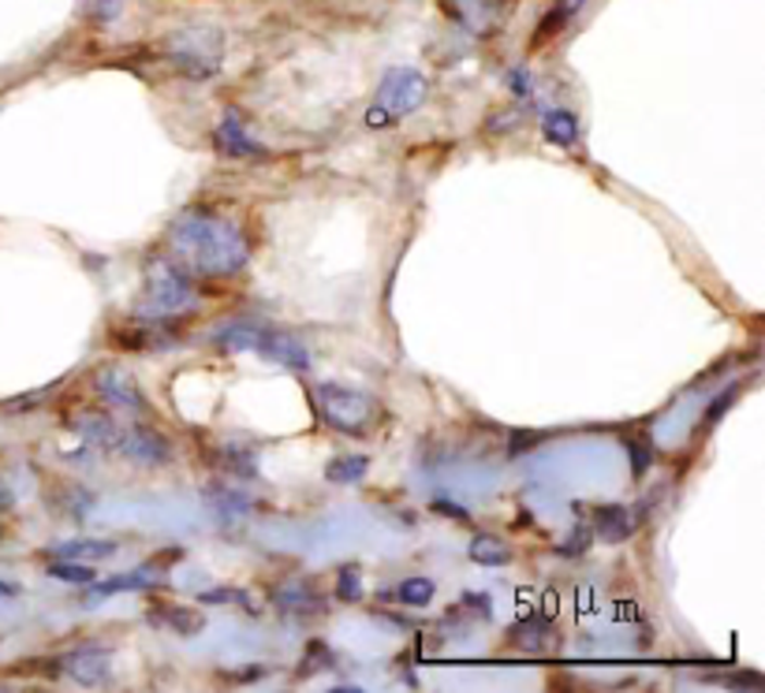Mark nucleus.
Here are the masks:
<instances>
[{
    "mask_svg": "<svg viewBox=\"0 0 765 693\" xmlns=\"http://www.w3.org/2000/svg\"><path fill=\"white\" fill-rule=\"evenodd\" d=\"M314 414L325 421L329 429H336V433L362 441V436H367L370 429L378 425L381 403L373 399L370 392L351 388V384L325 381V384H318V388H314Z\"/></svg>",
    "mask_w": 765,
    "mask_h": 693,
    "instance_id": "nucleus-3",
    "label": "nucleus"
},
{
    "mask_svg": "<svg viewBox=\"0 0 765 693\" xmlns=\"http://www.w3.org/2000/svg\"><path fill=\"white\" fill-rule=\"evenodd\" d=\"M433 593H437V585H433L430 578H404L396 590V596L407 608H425V604L433 601Z\"/></svg>",
    "mask_w": 765,
    "mask_h": 693,
    "instance_id": "nucleus-25",
    "label": "nucleus"
},
{
    "mask_svg": "<svg viewBox=\"0 0 765 693\" xmlns=\"http://www.w3.org/2000/svg\"><path fill=\"white\" fill-rule=\"evenodd\" d=\"M94 388H98L101 399H109L112 407H124V410H135V414H146L150 410V399H146V392L138 388L127 373L120 370H101L94 376Z\"/></svg>",
    "mask_w": 765,
    "mask_h": 693,
    "instance_id": "nucleus-11",
    "label": "nucleus"
},
{
    "mask_svg": "<svg viewBox=\"0 0 765 693\" xmlns=\"http://www.w3.org/2000/svg\"><path fill=\"white\" fill-rule=\"evenodd\" d=\"M736 399H739V384H732V388H725V392H720L717 399L710 403V410H706V414H702L699 429H710V425H717V421L728 414V407H732Z\"/></svg>",
    "mask_w": 765,
    "mask_h": 693,
    "instance_id": "nucleus-28",
    "label": "nucleus"
},
{
    "mask_svg": "<svg viewBox=\"0 0 765 693\" xmlns=\"http://www.w3.org/2000/svg\"><path fill=\"white\" fill-rule=\"evenodd\" d=\"M504 4L508 0H441L445 15L459 30L474 34V38H490L493 30L501 26L504 20Z\"/></svg>",
    "mask_w": 765,
    "mask_h": 693,
    "instance_id": "nucleus-7",
    "label": "nucleus"
},
{
    "mask_svg": "<svg viewBox=\"0 0 765 693\" xmlns=\"http://www.w3.org/2000/svg\"><path fill=\"white\" fill-rule=\"evenodd\" d=\"M425 90H430V78H425L419 67H388L367 109V124L370 127L399 124V120L411 116L425 101Z\"/></svg>",
    "mask_w": 765,
    "mask_h": 693,
    "instance_id": "nucleus-5",
    "label": "nucleus"
},
{
    "mask_svg": "<svg viewBox=\"0 0 765 693\" xmlns=\"http://www.w3.org/2000/svg\"><path fill=\"white\" fill-rule=\"evenodd\" d=\"M153 622H164V627H172L176 634H202L206 630V616H198V611L190 608H180V604H161V608L150 611Z\"/></svg>",
    "mask_w": 765,
    "mask_h": 693,
    "instance_id": "nucleus-20",
    "label": "nucleus"
},
{
    "mask_svg": "<svg viewBox=\"0 0 765 693\" xmlns=\"http://www.w3.org/2000/svg\"><path fill=\"white\" fill-rule=\"evenodd\" d=\"M72 425L79 429V433L90 444H101V447L112 444V447H116V441H120V429H116V421L109 418V410H83V414L75 418Z\"/></svg>",
    "mask_w": 765,
    "mask_h": 693,
    "instance_id": "nucleus-16",
    "label": "nucleus"
},
{
    "mask_svg": "<svg viewBox=\"0 0 765 693\" xmlns=\"http://www.w3.org/2000/svg\"><path fill=\"white\" fill-rule=\"evenodd\" d=\"M587 4V0H556V4L550 8V12L542 15V23H538V30H534V41H530V49H542L545 41L556 38V34L568 26L571 15L579 12V8Z\"/></svg>",
    "mask_w": 765,
    "mask_h": 693,
    "instance_id": "nucleus-18",
    "label": "nucleus"
},
{
    "mask_svg": "<svg viewBox=\"0 0 765 693\" xmlns=\"http://www.w3.org/2000/svg\"><path fill=\"white\" fill-rule=\"evenodd\" d=\"M12 504H15L12 488H8V485H0V515H4V511H12Z\"/></svg>",
    "mask_w": 765,
    "mask_h": 693,
    "instance_id": "nucleus-38",
    "label": "nucleus"
},
{
    "mask_svg": "<svg viewBox=\"0 0 765 693\" xmlns=\"http://www.w3.org/2000/svg\"><path fill=\"white\" fill-rule=\"evenodd\" d=\"M508 90L519 94V98L530 94V75L523 72V67H511V72H508Z\"/></svg>",
    "mask_w": 765,
    "mask_h": 693,
    "instance_id": "nucleus-36",
    "label": "nucleus"
},
{
    "mask_svg": "<svg viewBox=\"0 0 765 693\" xmlns=\"http://www.w3.org/2000/svg\"><path fill=\"white\" fill-rule=\"evenodd\" d=\"M49 574L60 578V582H72V585H90L94 582V567L79 564V559H53V564H49Z\"/></svg>",
    "mask_w": 765,
    "mask_h": 693,
    "instance_id": "nucleus-26",
    "label": "nucleus"
},
{
    "mask_svg": "<svg viewBox=\"0 0 765 693\" xmlns=\"http://www.w3.org/2000/svg\"><path fill=\"white\" fill-rule=\"evenodd\" d=\"M90 15L98 23H112L120 15V0H94L90 4Z\"/></svg>",
    "mask_w": 765,
    "mask_h": 693,
    "instance_id": "nucleus-35",
    "label": "nucleus"
},
{
    "mask_svg": "<svg viewBox=\"0 0 765 693\" xmlns=\"http://www.w3.org/2000/svg\"><path fill=\"white\" fill-rule=\"evenodd\" d=\"M336 596H341L344 604H359L362 601V574H359V567H344L341 574H336Z\"/></svg>",
    "mask_w": 765,
    "mask_h": 693,
    "instance_id": "nucleus-27",
    "label": "nucleus"
},
{
    "mask_svg": "<svg viewBox=\"0 0 765 693\" xmlns=\"http://www.w3.org/2000/svg\"><path fill=\"white\" fill-rule=\"evenodd\" d=\"M206 493H210V496H206V504L213 507L217 519H221V522H232L236 515H247L250 511V499L239 496V493H229L224 485H210Z\"/></svg>",
    "mask_w": 765,
    "mask_h": 693,
    "instance_id": "nucleus-24",
    "label": "nucleus"
},
{
    "mask_svg": "<svg viewBox=\"0 0 765 693\" xmlns=\"http://www.w3.org/2000/svg\"><path fill=\"white\" fill-rule=\"evenodd\" d=\"M590 533L605 545H624L634 533V515L624 504H602L590 515Z\"/></svg>",
    "mask_w": 765,
    "mask_h": 693,
    "instance_id": "nucleus-12",
    "label": "nucleus"
},
{
    "mask_svg": "<svg viewBox=\"0 0 765 693\" xmlns=\"http://www.w3.org/2000/svg\"><path fill=\"white\" fill-rule=\"evenodd\" d=\"M0 533H4V530H0Z\"/></svg>",
    "mask_w": 765,
    "mask_h": 693,
    "instance_id": "nucleus-40",
    "label": "nucleus"
},
{
    "mask_svg": "<svg viewBox=\"0 0 765 693\" xmlns=\"http://www.w3.org/2000/svg\"><path fill=\"white\" fill-rule=\"evenodd\" d=\"M273 601L276 608L284 611V619H321L325 616V601L303 582H288V585H273Z\"/></svg>",
    "mask_w": 765,
    "mask_h": 693,
    "instance_id": "nucleus-13",
    "label": "nucleus"
},
{
    "mask_svg": "<svg viewBox=\"0 0 765 693\" xmlns=\"http://www.w3.org/2000/svg\"><path fill=\"white\" fill-rule=\"evenodd\" d=\"M116 447L127 455V459L143 462V467H161V462H169V455H172L169 441H164L161 433H153V429H146V425L124 429Z\"/></svg>",
    "mask_w": 765,
    "mask_h": 693,
    "instance_id": "nucleus-10",
    "label": "nucleus"
},
{
    "mask_svg": "<svg viewBox=\"0 0 765 693\" xmlns=\"http://www.w3.org/2000/svg\"><path fill=\"white\" fill-rule=\"evenodd\" d=\"M255 336H258L255 321H232L213 332V344L221 350H255Z\"/></svg>",
    "mask_w": 765,
    "mask_h": 693,
    "instance_id": "nucleus-23",
    "label": "nucleus"
},
{
    "mask_svg": "<svg viewBox=\"0 0 765 693\" xmlns=\"http://www.w3.org/2000/svg\"><path fill=\"white\" fill-rule=\"evenodd\" d=\"M202 604H247V593L243 590H206Z\"/></svg>",
    "mask_w": 765,
    "mask_h": 693,
    "instance_id": "nucleus-34",
    "label": "nucleus"
},
{
    "mask_svg": "<svg viewBox=\"0 0 765 693\" xmlns=\"http://www.w3.org/2000/svg\"><path fill=\"white\" fill-rule=\"evenodd\" d=\"M542 135L553 146H576L579 143V116L571 109H550L542 116Z\"/></svg>",
    "mask_w": 765,
    "mask_h": 693,
    "instance_id": "nucleus-19",
    "label": "nucleus"
},
{
    "mask_svg": "<svg viewBox=\"0 0 765 693\" xmlns=\"http://www.w3.org/2000/svg\"><path fill=\"white\" fill-rule=\"evenodd\" d=\"M213 146H217V153L229 157V161H255V157H266V146L247 135V127H243V120L236 112H224V120L213 131Z\"/></svg>",
    "mask_w": 765,
    "mask_h": 693,
    "instance_id": "nucleus-9",
    "label": "nucleus"
},
{
    "mask_svg": "<svg viewBox=\"0 0 765 693\" xmlns=\"http://www.w3.org/2000/svg\"><path fill=\"white\" fill-rule=\"evenodd\" d=\"M164 57L176 67L180 75L195 78V83H206L221 72L224 60V34L210 23H190L180 26L164 38Z\"/></svg>",
    "mask_w": 765,
    "mask_h": 693,
    "instance_id": "nucleus-4",
    "label": "nucleus"
},
{
    "mask_svg": "<svg viewBox=\"0 0 765 693\" xmlns=\"http://www.w3.org/2000/svg\"><path fill=\"white\" fill-rule=\"evenodd\" d=\"M628 451H631V473L634 478H642V473L650 470V459H654V455H650V444L642 447L639 441H628Z\"/></svg>",
    "mask_w": 765,
    "mask_h": 693,
    "instance_id": "nucleus-32",
    "label": "nucleus"
},
{
    "mask_svg": "<svg viewBox=\"0 0 765 693\" xmlns=\"http://www.w3.org/2000/svg\"><path fill=\"white\" fill-rule=\"evenodd\" d=\"M255 350L262 358H269V362L292 370V373H310V350L303 347L295 336H288V332H281V329H266V324H258Z\"/></svg>",
    "mask_w": 765,
    "mask_h": 693,
    "instance_id": "nucleus-8",
    "label": "nucleus"
},
{
    "mask_svg": "<svg viewBox=\"0 0 765 693\" xmlns=\"http://www.w3.org/2000/svg\"><path fill=\"white\" fill-rule=\"evenodd\" d=\"M467 556H471L478 567H508L511 564V545L508 541H501L497 533H474Z\"/></svg>",
    "mask_w": 765,
    "mask_h": 693,
    "instance_id": "nucleus-17",
    "label": "nucleus"
},
{
    "mask_svg": "<svg viewBox=\"0 0 765 693\" xmlns=\"http://www.w3.org/2000/svg\"><path fill=\"white\" fill-rule=\"evenodd\" d=\"M587 548H590V530H587V525H576V530H571V537L556 545V556H560V559H576V556H587Z\"/></svg>",
    "mask_w": 765,
    "mask_h": 693,
    "instance_id": "nucleus-29",
    "label": "nucleus"
},
{
    "mask_svg": "<svg viewBox=\"0 0 765 693\" xmlns=\"http://www.w3.org/2000/svg\"><path fill=\"white\" fill-rule=\"evenodd\" d=\"M0 596H20V585H12V582H0Z\"/></svg>",
    "mask_w": 765,
    "mask_h": 693,
    "instance_id": "nucleus-39",
    "label": "nucleus"
},
{
    "mask_svg": "<svg viewBox=\"0 0 765 693\" xmlns=\"http://www.w3.org/2000/svg\"><path fill=\"white\" fill-rule=\"evenodd\" d=\"M195 276L172 253H158V258L146 261V292L143 306L135 313V324L153 329V324L180 321V313H187L195 306Z\"/></svg>",
    "mask_w": 765,
    "mask_h": 693,
    "instance_id": "nucleus-2",
    "label": "nucleus"
},
{
    "mask_svg": "<svg viewBox=\"0 0 765 693\" xmlns=\"http://www.w3.org/2000/svg\"><path fill=\"white\" fill-rule=\"evenodd\" d=\"M255 679H266V668H247V671L232 675V682H255Z\"/></svg>",
    "mask_w": 765,
    "mask_h": 693,
    "instance_id": "nucleus-37",
    "label": "nucleus"
},
{
    "mask_svg": "<svg viewBox=\"0 0 765 693\" xmlns=\"http://www.w3.org/2000/svg\"><path fill=\"white\" fill-rule=\"evenodd\" d=\"M169 253L190 276L229 280L250 261V243L236 221L210 206H190L169 224Z\"/></svg>",
    "mask_w": 765,
    "mask_h": 693,
    "instance_id": "nucleus-1",
    "label": "nucleus"
},
{
    "mask_svg": "<svg viewBox=\"0 0 765 693\" xmlns=\"http://www.w3.org/2000/svg\"><path fill=\"white\" fill-rule=\"evenodd\" d=\"M314 664H318V668H321V664H333V653H329L325 642H310L307 645V660L299 664V675H307L310 668H314Z\"/></svg>",
    "mask_w": 765,
    "mask_h": 693,
    "instance_id": "nucleus-30",
    "label": "nucleus"
},
{
    "mask_svg": "<svg viewBox=\"0 0 765 693\" xmlns=\"http://www.w3.org/2000/svg\"><path fill=\"white\" fill-rule=\"evenodd\" d=\"M143 590H161V582L146 570H132V574H116V578H106L101 585H94L98 596H116V593H143Z\"/></svg>",
    "mask_w": 765,
    "mask_h": 693,
    "instance_id": "nucleus-21",
    "label": "nucleus"
},
{
    "mask_svg": "<svg viewBox=\"0 0 765 693\" xmlns=\"http://www.w3.org/2000/svg\"><path fill=\"white\" fill-rule=\"evenodd\" d=\"M53 388H57V384H53ZM53 388H38V392H30V396L8 399V403H4V410H8V414H23V410H34V403L49 399V392H53Z\"/></svg>",
    "mask_w": 765,
    "mask_h": 693,
    "instance_id": "nucleus-31",
    "label": "nucleus"
},
{
    "mask_svg": "<svg viewBox=\"0 0 765 693\" xmlns=\"http://www.w3.org/2000/svg\"><path fill=\"white\" fill-rule=\"evenodd\" d=\"M430 507L437 515H448V519H456V522H471V511H467V507H459V504H452V499H445V496H437Z\"/></svg>",
    "mask_w": 765,
    "mask_h": 693,
    "instance_id": "nucleus-33",
    "label": "nucleus"
},
{
    "mask_svg": "<svg viewBox=\"0 0 765 693\" xmlns=\"http://www.w3.org/2000/svg\"><path fill=\"white\" fill-rule=\"evenodd\" d=\"M49 679H72L79 686H109L112 682V653L106 645H83L46 664Z\"/></svg>",
    "mask_w": 765,
    "mask_h": 693,
    "instance_id": "nucleus-6",
    "label": "nucleus"
},
{
    "mask_svg": "<svg viewBox=\"0 0 765 693\" xmlns=\"http://www.w3.org/2000/svg\"><path fill=\"white\" fill-rule=\"evenodd\" d=\"M553 638H556V622L550 616H527L508 630V642L516 648H530V653L550 648Z\"/></svg>",
    "mask_w": 765,
    "mask_h": 693,
    "instance_id": "nucleus-14",
    "label": "nucleus"
},
{
    "mask_svg": "<svg viewBox=\"0 0 765 693\" xmlns=\"http://www.w3.org/2000/svg\"><path fill=\"white\" fill-rule=\"evenodd\" d=\"M49 556H57V559H79V564H98V559H106V556H116V541H94V537L60 541V545H53Z\"/></svg>",
    "mask_w": 765,
    "mask_h": 693,
    "instance_id": "nucleus-15",
    "label": "nucleus"
},
{
    "mask_svg": "<svg viewBox=\"0 0 765 693\" xmlns=\"http://www.w3.org/2000/svg\"><path fill=\"white\" fill-rule=\"evenodd\" d=\"M367 470H370L367 455H336L325 467V481H333V485H355V481L367 478Z\"/></svg>",
    "mask_w": 765,
    "mask_h": 693,
    "instance_id": "nucleus-22",
    "label": "nucleus"
}]
</instances>
